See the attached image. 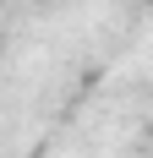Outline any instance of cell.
<instances>
[{
    "instance_id": "obj_1",
    "label": "cell",
    "mask_w": 153,
    "mask_h": 158,
    "mask_svg": "<svg viewBox=\"0 0 153 158\" xmlns=\"http://www.w3.org/2000/svg\"><path fill=\"white\" fill-rule=\"evenodd\" d=\"M148 6H153V0H148Z\"/></svg>"
}]
</instances>
